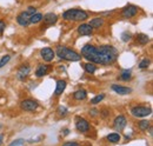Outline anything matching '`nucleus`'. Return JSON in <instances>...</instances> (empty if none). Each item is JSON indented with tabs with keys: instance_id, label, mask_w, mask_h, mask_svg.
I'll return each instance as SVG.
<instances>
[{
	"instance_id": "20",
	"label": "nucleus",
	"mask_w": 153,
	"mask_h": 146,
	"mask_svg": "<svg viewBox=\"0 0 153 146\" xmlns=\"http://www.w3.org/2000/svg\"><path fill=\"white\" fill-rule=\"evenodd\" d=\"M137 41L140 45H146L150 41V36L147 34H144V33H139V34H137Z\"/></svg>"
},
{
	"instance_id": "27",
	"label": "nucleus",
	"mask_w": 153,
	"mask_h": 146,
	"mask_svg": "<svg viewBox=\"0 0 153 146\" xmlns=\"http://www.w3.org/2000/svg\"><path fill=\"white\" fill-rule=\"evenodd\" d=\"M131 38H132V34H131L130 32H124V33L121 34V40H123L124 42L130 41V40H131Z\"/></svg>"
},
{
	"instance_id": "34",
	"label": "nucleus",
	"mask_w": 153,
	"mask_h": 146,
	"mask_svg": "<svg viewBox=\"0 0 153 146\" xmlns=\"http://www.w3.org/2000/svg\"><path fill=\"white\" fill-rule=\"evenodd\" d=\"M101 115H102L104 118H106V117L108 115V113H107V110H104V111H101Z\"/></svg>"
},
{
	"instance_id": "26",
	"label": "nucleus",
	"mask_w": 153,
	"mask_h": 146,
	"mask_svg": "<svg viewBox=\"0 0 153 146\" xmlns=\"http://www.w3.org/2000/svg\"><path fill=\"white\" fill-rule=\"evenodd\" d=\"M10 59H11V55H8V54L4 55V57L0 59V69H1V67H4V66L10 61Z\"/></svg>"
},
{
	"instance_id": "23",
	"label": "nucleus",
	"mask_w": 153,
	"mask_h": 146,
	"mask_svg": "<svg viewBox=\"0 0 153 146\" xmlns=\"http://www.w3.org/2000/svg\"><path fill=\"white\" fill-rule=\"evenodd\" d=\"M41 20H42V14H41V13H34L33 16H31L30 22H31V24H38Z\"/></svg>"
},
{
	"instance_id": "3",
	"label": "nucleus",
	"mask_w": 153,
	"mask_h": 146,
	"mask_svg": "<svg viewBox=\"0 0 153 146\" xmlns=\"http://www.w3.org/2000/svg\"><path fill=\"white\" fill-rule=\"evenodd\" d=\"M62 18L68 21H84L88 19V13L84 10H67L62 13Z\"/></svg>"
},
{
	"instance_id": "14",
	"label": "nucleus",
	"mask_w": 153,
	"mask_h": 146,
	"mask_svg": "<svg viewBox=\"0 0 153 146\" xmlns=\"http://www.w3.org/2000/svg\"><path fill=\"white\" fill-rule=\"evenodd\" d=\"M30 72H31V67L28 65H22V66H20V69L18 70L17 75H18V78H19L20 80H24L30 74Z\"/></svg>"
},
{
	"instance_id": "18",
	"label": "nucleus",
	"mask_w": 153,
	"mask_h": 146,
	"mask_svg": "<svg viewBox=\"0 0 153 146\" xmlns=\"http://www.w3.org/2000/svg\"><path fill=\"white\" fill-rule=\"evenodd\" d=\"M86 97H87V92L85 91V90H78L73 93V98L76 99V100H85L86 99Z\"/></svg>"
},
{
	"instance_id": "36",
	"label": "nucleus",
	"mask_w": 153,
	"mask_h": 146,
	"mask_svg": "<svg viewBox=\"0 0 153 146\" xmlns=\"http://www.w3.org/2000/svg\"><path fill=\"white\" fill-rule=\"evenodd\" d=\"M2 143H4V136L0 134V146L2 145Z\"/></svg>"
},
{
	"instance_id": "5",
	"label": "nucleus",
	"mask_w": 153,
	"mask_h": 146,
	"mask_svg": "<svg viewBox=\"0 0 153 146\" xmlns=\"http://www.w3.org/2000/svg\"><path fill=\"white\" fill-rule=\"evenodd\" d=\"M131 113L135 118H144V117L150 115L152 113V110L146 106H135L131 110Z\"/></svg>"
},
{
	"instance_id": "31",
	"label": "nucleus",
	"mask_w": 153,
	"mask_h": 146,
	"mask_svg": "<svg viewBox=\"0 0 153 146\" xmlns=\"http://www.w3.org/2000/svg\"><path fill=\"white\" fill-rule=\"evenodd\" d=\"M62 146H80L76 142H67L65 144H62Z\"/></svg>"
},
{
	"instance_id": "6",
	"label": "nucleus",
	"mask_w": 153,
	"mask_h": 146,
	"mask_svg": "<svg viewBox=\"0 0 153 146\" xmlns=\"http://www.w3.org/2000/svg\"><path fill=\"white\" fill-rule=\"evenodd\" d=\"M90 123L86 120V119H84V118H80V117H78L76 120V128L80 132V133H86V132H88L90 131Z\"/></svg>"
},
{
	"instance_id": "8",
	"label": "nucleus",
	"mask_w": 153,
	"mask_h": 146,
	"mask_svg": "<svg viewBox=\"0 0 153 146\" xmlns=\"http://www.w3.org/2000/svg\"><path fill=\"white\" fill-rule=\"evenodd\" d=\"M137 13H138V7L134 6V5H128V6H126V7L123 10L121 16L125 19H130V18L135 17Z\"/></svg>"
},
{
	"instance_id": "9",
	"label": "nucleus",
	"mask_w": 153,
	"mask_h": 146,
	"mask_svg": "<svg viewBox=\"0 0 153 146\" xmlns=\"http://www.w3.org/2000/svg\"><path fill=\"white\" fill-rule=\"evenodd\" d=\"M40 55H41V58H42L45 61L50 63V61H52V60L54 59L56 52H54L51 47H44V48L40 51Z\"/></svg>"
},
{
	"instance_id": "33",
	"label": "nucleus",
	"mask_w": 153,
	"mask_h": 146,
	"mask_svg": "<svg viewBox=\"0 0 153 146\" xmlns=\"http://www.w3.org/2000/svg\"><path fill=\"white\" fill-rule=\"evenodd\" d=\"M98 113H99V111H98V110H96V109H93V110H91V111H90V114H92L93 117H96Z\"/></svg>"
},
{
	"instance_id": "1",
	"label": "nucleus",
	"mask_w": 153,
	"mask_h": 146,
	"mask_svg": "<svg viewBox=\"0 0 153 146\" xmlns=\"http://www.w3.org/2000/svg\"><path fill=\"white\" fill-rule=\"evenodd\" d=\"M81 55L93 64L111 65L118 58V50L111 45H102L97 47L87 44L81 48Z\"/></svg>"
},
{
	"instance_id": "17",
	"label": "nucleus",
	"mask_w": 153,
	"mask_h": 146,
	"mask_svg": "<svg viewBox=\"0 0 153 146\" xmlns=\"http://www.w3.org/2000/svg\"><path fill=\"white\" fill-rule=\"evenodd\" d=\"M104 22H105V20L102 18H94L90 21L88 25H90L92 28H100V27L104 25Z\"/></svg>"
},
{
	"instance_id": "7",
	"label": "nucleus",
	"mask_w": 153,
	"mask_h": 146,
	"mask_svg": "<svg viewBox=\"0 0 153 146\" xmlns=\"http://www.w3.org/2000/svg\"><path fill=\"white\" fill-rule=\"evenodd\" d=\"M38 106H39L38 103L36 100H32V99H25L20 104V107H21L22 111H28V112L36 111V110L38 109Z\"/></svg>"
},
{
	"instance_id": "22",
	"label": "nucleus",
	"mask_w": 153,
	"mask_h": 146,
	"mask_svg": "<svg viewBox=\"0 0 153 146\" xmlns=\"http://www.w3.org/2000/svg\"><path fill=\"white\" fill-rule=\"evenodd\" d=\"M84 69H85L86 72L91 73V74H93V73L97 71V66L93 63H87V64H85V65H84Z\"/></svg>"
},
{
	"instance_id": "12",
	"label": "nucleus",
	"mask_w": 153,
	"mask_h": 146,
	"mask_svg": "<svg viewBox=\"0 0 153 146\" xmlns=\"http://www.w3.org/2000/svg\"><path fill=\"white\" fill-rule=\"evenodd\" d=\"M92 32H93V28L88 24H81L78 27V33L80 36H91Z\"/></svg>"
},
{
	"instance_id": "13",
	"label": "nucleus",
	"mask_w": 153,
	"mask_h": 146,
	"mask_svg": "<svg viewBox=\"0 0 153 146\" xmlns=\"http://www.w3.org/2000/svg\"><path fill=\"white\" fill-rule=\"evenodd\" d=\"M42 20H44V24H45V25L51 26V25L56 24L58 21V17H57V14H54V13H47V14H45V16L42 17Z\"/></svg>"
},
{
	"instance_id": "24",
	"label": "nucleus",
	"mask_w": 153,
	"mask_h": 146,
	"mask_svg": "<svg viewBox=\"0 0 153 146\" xmlns=\"http://www.w3.org/2000/svg\"><path fill=\"white\" fill-rule=\"evenodd\" d=\"M104 98H105V94H104V93L98 94V95H96L93 99H91V104H92V105H97V104H99L100 101H102Z\"/></svg>"
},
{
	"instance_id": "16",
	"label": "nucleus",
	"mask_w": 153,
	"mask_h": 146,
	"mask_svg": "<svg viewBox=\"0 0 153 146\" xmlns=\"http://www.w3.org/2000/svg\"><path fill=\"white\" fill-rule=\"evenodd\" d=\"M48 71H50V66L48 65H39L37 71H36V75L38 78H41V77L46 75L48 73Z\"/></svg>"
},
{
	"instance_id": "21",
	"label": "nucleus",
	"mask_w": 153,
	"mask_h": 146,
	"mask_svg": "<svg viewBox=\"0 0 153 146\" xmlns=\"http://www.w3.org/2000/svg\"><path fill=\"white\" fill-rule=\"evenodd\" d=\"M120 139H121V137H120V134L119 133H110L108 136H107V140L110 142V143H113V144H117V143H119L120 142Z\"/></svg>"
},
{
	"instance_id": "11",
	"label": "nucleus",
	"mask_w": 153,
	"mask_h": 146,
	"mask_svg": "<svg viewBox=\"0 0 153 146\" xmlns=\"http://www.w3.org/2000/svg\"><path fill=\"white\" fill-rule=\"evenodd\" d=\"M111 89H112L115 93L120 94V95H126V94H128V93L132 92V89L125 87V86H120V85H117V84H113V85L111 86Z\"/></svg>"
},
{
	"instance_id": "32",
	"label": "nucleus",
	"mask_w": 153,
	"mask_h": 146,
	"mask_svg": "<svg viewBox=\"0 0 153 146\" xmlns=\"http://www.w3.org/2000/svg\"><path fill=\"white\" fill-rule=\"evenodd\" d=\"M6 28V24L2 21V20H0V34L4 32V30Z\"/></svg>"
},
{
	"instance_id": "25",
	"label": "nucleus",
	"mask_w": 153,
	"mask_h": 146,
	"mask_svg": "<svg viewBox=\"0 0 153 146\" xmlns=\"http://www.w3.org/2000/svg\"><path fill=\"white\" fill-rule=\"evenodd\" d=\"M139 128L141 131H147L150 128V121L149 120H141V121H139Z\"/></svg>"
},
{
	"instance_id": "35",
	"label": "nucleus",
	"mask_w": 153,
	"mask_h": 146,
	"mask_svg": "<svg viewBox=\"0 0 153 146\" xmlns=\"http://www.w3.org/2000/svg\"><path fill=\"white\" fill-rule=\"evenodd\" d=\"M68 133H70V130H68V128H64V130H62V134H64V136H67Z\"/></svg>"
},
{
	"instance_id": "19",
	"label": "nucleus",
	"mask_w": 153,
	"mask_h": 146,
	"mask_svg": "<svg viewBox=\"0 0 153 146\" xmlns=\"http://www.w3.org/2000/svg\"><path fill=\"white\" fill-rule=\"evenodd\" d=\"M119 79L123 80V81H128V80H131V79H132V72H131L130 70H124L123 72L120 73Z\"/></svg>"
},
{
	"instance_id": "2",
	"label": "nucleus",
	"mask_w": 153,
	"mask_h": 146,
	"mask_svg": "<svg viewBox=\"0 0 153 146\" xmlns=\"http://www.w3.org/2000/svg\"><path fill=\"white\" fill-rule=\"evenodd\" d=\"M56 54L62 59V60H67V61H79L81 60V54H79L78 52L68 48V47H65V46H58L57 51H56Z\"/></svg>"
},
{
	"instance_id": "29",
	"label": "nucleus",
	"mask_w": 153,
	"mask_h": 146,
	"mask_svg": "<svg viewBox=\"0 0 153 146\" xmlns=\"http://www.w3.org/2000/svg\"><path fill=\"white\" fill-rule=\"evenodd\" d=\"M57 112H58V114H59V115H62V117H64V115H66V114H67V112H68V111H67V109H66L65 106H59L58 110H57Z\"/></svg>"
},
{
	"instance_id": "15",
	"label": "nucleus",
	"mask_w": 153,
	"mask_h": 146,
	"mask_svg": "<svg viewBox=\"0 0 153 146\" xmlns=\"http://www.w3.org/2000/svg\"><path fill=\"white\" fill-rule=\"evenodd\" d=\"M66 85H67V83H66L65 80H62V79L58 80L57 87H56V91H54V95H56V97H59L60 94H62V92L65 91V89H66Z\"/></svg>"
},
{
	"instance_id": "30",
	"label": "nucleus",
	"mask_w": 153,
	"mask_h": 146,
	"mask_svg": "<svg viewBox=\"0 0 153 146\" xmlns=\"http://www.w3.org/2000/svg\"><path fill=\"white\" fill-rule=\"evenodd\" d=\"M24 144H25V140H24V139H17V140L12 142L8 146H21V145H24Z\"/></svg>"
},
{
	"instance_id": "28",
	"label": "nucleus",
	"mask_w": 153,
	"mask_h": 146,
	"mask_svg": "<svg viewBox=\"0 0 153 146\" xmlns=\"http://www.w3.org/2000/svg\"><path fill=\"white\" fill-rule=\"evenodd\" d=\"M149 65H150V60H149V59H143V60L140 61V64H139V67H140L141 70H144V69H147Z\"/></svg>"
},
{
	"instance_id": "10",
	"label": "nucleus",
	"mask_w": 153,
	"mask_h": 146,
	"mask_svg": "<svg viewBox=\"0 0 153 146\" xmlns=\"http://www.w3.org/2000/svg\"><path fill=\"white\" fill-rule=\"evenodd\" d=\"M126 124H127V120L124 115H118L113 121V127L117 130V131H123L124 128L126 127Z\"/></svg>"
},
{
	"instance_id": "4",
	"label": "nucleus",
	"mask_w": 153,
	"mask_h": 146,
	"mask_svg": "<svg viewBox=\"0 0 153 146\" xmlns=\"http://www.w3.org/2000/svg\"><path fill=\"white\" fill-rule=\"evenodd\" d=\"M34 13H37V10L34 7H28L26 11L21 12L19 16L17 17V22L19 24L20 26H22V27H27L31 24L30 22L31 16H33Z\"/></svg>"
}]
</instances>
